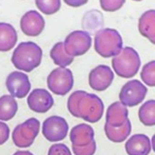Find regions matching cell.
Here are the masks:
<instances>
[{
    "mask_svg": "<svg viewBox=\"0 0 155 155\" xmlns=\"http://www.w3.org/2000/svg\"><path fill=\"white\" fill-rule=\"evenodd\" d=\"M47 85L50 91L58 96H65L73 87V74L68 68L58 67L49 73Z\"/></svg>",
    "mask_w": 155,
    "mask_h": 155,
    "instance_id": "6",
    "label": "cell"
},
{
    "mask_svg": "<svg viewBox=\"0 0 155 155\" xmlns=\"http://www.w3.org/2000/svg\"><path fill=\"white\" fill-rule=\"evenodd\" d=\"M18 110V103L11 95L0 97V121H9L14 118Z\"/></svg>",
    "mask_w": 155,
    "mask_h": 155,
    "instance_id": "19",
    "label": "cell"
},
{
    "mask_svg": "<svg viewBox=\"0 0 155 155\" xmlns=\"http://www.w3.org/2000/svg\"><path fill=\"white\" fill-rule=\"evenodd\" d=\"M135 1H140V0H135Z\"/></svg>",
    "mask_w": 155,
    "mask_h": 155,
    "instance_id": "34",
    "label": "cell"
},
{
    "mask_svg": "<svg viewBox=\"0 0 155 155\" xmlns=\"http://www.w3.org/2000/svg\"><path fill=\"white\" fill-rule=\"evenodd\" d=\"M148 88L139 80H131L122 86L119 93V100L124 106L133 107L144 100Z\"/></svg>",
    "mask_w": 155,
    "mask_h": 155,
    "instance_id": "8",
    "label": "cell"
},
{
    "mask_svg": "<svg viewBox=\"0 0 155 155\" xmlns=\"http://www.w3.org/2000/svg\"><path fill=\"white\" fill-rule=\"evenodd\" d=\"M151 148H152L153 151L155 152V134L152 136V138H151Z\"/></svg>",
    "mask_w": 155,
    "mask_h": 155,
    "instance_id": "33",
    "label": "cell"
},
{
    "mask_svg": "<svg viewBox=\"0 0 155 155\" xmlns=\"http://www.w3.org/2000/svg\"><path fill=\"white\" fill-rule=\"evenodd\" d=\"M43 51L37 44L33 41H22L14 49L12 63L18 70L30 72L41 65Z\"/></svg>",
    "mask_w": 155,
    "mask_h": 155,
    "instance_id": "1",
    "label": "cell"
},
{
    "mask_svg": "<svg viewBox=\"0 0 155 155\" xmlns=\"http://www.w3.org/2000/svg\"><path fill=\"white\" fill-rule=\"evenodd\" d=\"M48 155H71V151L64 143H54L49 148Z\"/></svg>",
    "mask_w": 155,
    "mask_h": 155,
    "instance_id": "29",
    "label": "cell"
},
{
    "mask_svg": "<svg viewBox=\"0 0 155 155\" xmlns=\"http://www.w3.org/2000/svg\"><path fill=\"white\" fill-rule=\"evenodd\" d=\"M50 56H51L54 64L63 67V68H66V66H69L74 58L65 51L63 41H58V43L54 44V46L51 48V51H50Z\"/></svg>",
    "mask_w": 155,
    "mask_h": 155,
    "instance_id": "21",
    "label": "cell"
},
{
    "mask_svg": "<svg viewBox=\"0 0 155 155\" xmlns=\"http://www.w3.org/2000/svg\"><path fill=\"white\" fill-rule=\"evenodd\" d=\"M35 5L44 14L51 15L60 10L61 0H35Z\"/></svg>",
    "mask_w": 155,
    "mask_h": 155,
    "instance_id": "25",
    "label": "cell"
},
{
    "mask_svg": "<svg viewBox=\"0 0 155 155\" xmlns=\"http://www.w3.org/2000/svg\"><path fill=\"white\" fill-rule=\"evenodd\" d=\"M45 28V19L37 11L31 10L25 13L20 19V29L28 36H37Z\"/></svg>",
    "mask_w": 155,
    "mask_h": 155,
    "instance_id": "13",
    "label": "cell"
},
{
    "mask_svg": "<svg viewBox=\"0 0 155 155\" xmlns=\"http://www.w3.org/2000/svg\"><path fill=\"white\" fill-rule=\"evenodd\" d=\"M91 46V36L88 32L75 30L69 33L64 41L65 51L70 56L83 55L89 50Z\"/></svg>",
    "mask_w": 155,
    "mask_h": 155,
    "instance_id": "7",
    "label": "cell"
},
{
    "mask_svg": "<svg viewBox=\"0 0 155 155\" xmlns=\"http://www.w3.org/2000/svg\"><path fill=\"white\" fill-rule=\"evenodd\" d=\"M102 25H103V17L101 12L97 10H91L85 13L83 17V27L89 32H95L97 30L99 31Z\"/></svg>",
    "mask_w": 155,
    "mask_h": 155,
    "instance_id": "23",
    "label": "cell"
},
{
    "mask_svg": "<svg viewBox=\"0 0 155 155\" xmlns=\"http://www.w3.org/2000/svg\"><path fill=\"white\" fill-rule=\"evenodd\" d=\"M106 124L113 127H120L129 120V110L121 102L112 103L106 110Z\"/></svg>",
    "mask_w": 155,
    "mask_h": 155,
    "instance_id": "14",
    "label": "cell"
},
{
    "mask_svg": "<svg viewBox=\"0 0 155 155\" xmlns=\"http://www.w3.org/2000/svg\"><path fill=\"white\" fill-rule=\"evenodd\" d=\"M140 77L146 85L150 87L155 86V61H151L143 65Z\"/></svg>",
    "mask_w": 155,
    "mask_h": 155,
    "instance_id": "24",
    "label": "cell"
},
{
    "mask_svg": "<svg viewBox=\"0 0 155 155\" xmlns=\"http://www.w3.org/2000/svg\"><path fill=\"white\" fill-rule=\"evenodd\" d=\"M88 0H64V2L66 5H70V7L73 8H78V7H81V5H85Z\"/></svg>",
    "mask_w": 155,
    "mask_h": 155,
    "instance_id": "31",
    "label": "cell"
},
{
    "mask_svg": "<svg viewBox=\"0 0 155 155\" xmlns=\"http://www.w3.org/2000/svg\"><path fill=\"white\" fill-rule=\"evenodd\" d=\"M13 155H33V153H31L30 151H17Z\"/></svg>",
    "mask_w": 155,
    "mask_h": 155,
    "instance_id": "32",
    "label": "cell"
},
{
    "mask_svg": "<svg viewBox=\"0 0 155 155\" xmlns=\"http://www.w3.org/2000/svg\"><path fill=\"white\" fill-rule=\"evenodd\" d=\"M132 131V124L131 121L127 120L122 127H113L110 125L106 124L104 125V132H105V135L110 141L116 142V143H119V142L124 141L125 139H127L131 134Z\"/></svg>",
    "mask_w": 155,
    "mask_h": 155,
    "instance_id": "20",
    "label": "cell"
},
{
    "mask_svg": "<svg viewBox=\"0 0 155 155\" xmlns=\"http://www.w3.org/2000/svg\"><path fill=\"white\" fill-rule=\"evenodd\" d=\"M17 41V32L12 25L0 22V51L7 52L13 49Z\"/></svg>",
    "mask_w": 155,
    "mask_h": 155,
    "instance_id": "18",
    "label": "cell"
},
{
    "mask_svg": "<svg viewBox=\"0 0 155 155\" xmlns=\"http://www.w3.org/2000/svg\"><path fill=\"white\" fill-rule=\"evenodd\" d=\"M27 103L32 112L37 114H45L51 110L54 104V100L48 91L44 88H35L29 94Z\"/></svg>",
    "mask_w": 155,
    "mask_h": 155,
    "instance_id": "11",
    "label": "cell"
},
{
    "mask_svg": "<svg viewBox=\"0 0 155 155\" xmlns=\"http://www.w3.org/2000/svg\"><path fill=\"white\" fill-rule=\"evenodd\" d=\"M69 125L61 116H50L43 122L41 132L48 141L56 142L63 140L67 136Z\"/></svg>",
    "mask_w": 155,
    "mask_h": 155,
    "instance_id": "9",
    "label": "cell"
},
{
    "mask_svg": "<svg viewBox=\"0 0 155 155\" xmlns=\"http://www.w3.org/2000/svg\"><path fill=\"white\" fill-rule=\"evenodd\" d=\"M138 30L142 36L155 44V10L146 11L138 20Z\"/></svg>",
    "mask_w": 155,
    "mask_h": 155,
    "instance_id": "17",
    "label": "cell"
},
{
    "mask_svg": "<svg viewBox=\"0 0 155 155\" xmlns=\"http://www.w3.org/2000/svg\"><path fill=\"white\" fill-rule=\"evenodd\" d=\"M82 93H83V91H73V93L69 96L68 101H67V108H68L69 113H70L73 117H77V118H78L77 105H78V102H79V99H80Z\"/></svg>",
    "mask_w": 155,
    "mask_h": 155,
    "instance_id": "27",
    "label": "cell"
},
{
    "mask_svg": "<svg viewBox=\"0 0 155 155\" xmlns=\"http://www.w3.org/2000/svg\"><path fill=\"white\" fill-rule=\"evenodd\" d=\"M10 137V127L5 122L0 121V146L8 141Z\"/></svg>",
    "mask_w": 155,
    "mask_h": 155,
    "instance_id": "30",
    "label": "cell"
},
{
    "mask_svg": "<svg viewBox=\"0 0 155 155\" xmlns=\"http://www.w3.org/2000/svg\"><path fill=\"white\" fill-rule=\"evenodd\" d=\"M140 64L141 61L139 54L132 47L122 48L120 53L114 56L112 60V66L115 73L124 79L133 78L139 70Z\"/></svg>",
    "mask_w": 155,
    "mask_h": 155,
    "instance_id": "3",
    "label": "cell"
},
{
    "mask_svg": "<svg viewBox=\"0 0 155 155\" xmlns=\"http://www.w3.org/2000/svg\"><path fill=\"white\" fill-rule=\"evenodd\" d=\"M41 123L36 118H29L25 122L16 125L12 133V139L18 148H29L33 144L39 133Z\"/></svg>",
    "mask_w": 155,
    "mask_h": 155,
    "instance_id": "5",
    "label": "cell"
},
{
    "mask_svg": "<svg viewBox=\"0 0 155 155\" xmlns=\"http://www.w3.org/2000/svg\"><path fill=\"white\" fill-rule=\"evenodd\" d=\"M104 113V104L101 98L95 94L83 91L77 105L78 118L83 119L88 123H96L102 118Z\"/></svg>",
    "mask_w": 155,
    "mask_h": 155,
    "instance_id": "4",
    "label": "cell"
},
{
    "mask_svg": "<svg viewBox=\"0 0 155 155\" xmlns=\"http://www.w3.org/2000/svg\"><path fill=\"white\" fill-rule=\"evenodd\" d=\"M69 137L72 146H87L95 140V131L88 123H80L71 129Z\"/></svg>",
    "mask_w": 155,
    "mask_h": 155,
    "instance_id": "16",
    "label": "cell"
},
{
    "mask_svg": "<svg viewBox=\"0 0 155 155\" xmlns=\"http://www.w3.org/2000/svg\"><path fill=\"white\" fill-rule=\"evenodd\" d=\"M125 151L129 155H149L151 152V140L144 134H135L127 138Z\"/></svg>",
    "mask_w": 155,
    "mask_h": 155,
    "instance_id": "15",
    "label": "cell"
},
{
    "mask_svg": "<svg viewBox=\"0 0 155 155\" xmlns=\"http://www.w3.org/2000/svg\"><path fill=\"white\" fill-rule=\"evenodd\" d=\"M71 149H72V152L74 155H94L96 153V150H97V143L94 140V141H91L87 146H72Z\"/></svg>",
    "mask_w": 155,
    "mask_h": 155,
    "instance_id": "26",
    "label": "cell"
},
{
    "mask_svg": "<svg viewBox=\"0 0 155 155\" xmlns=\"http://www.w3.org/2000/svg\"><path fill=\"white\" fill-rule=\"evenodd\" d=\"M114 80V72L106 65H99L91 69L88 75L89 86L97 91H103L110 86Z\"/></svg>",
    "mask_w": 155,
    "mask_h": 155,
    "instance_id": "12",
    "label": "cell"
},
{
    "mask_svg": "<svg viewBox=\"0 0 155 155\" xmlns=\"http://www.w3.org/2000/svg\"><path fill=\"white\" fill-rule=\"evenodd\" d=\"M125 0H100V5L106 12H114L121 9Z\"/></svg>",
    "mask_w": 155,
    "mask_h": 155,
    "instance_id": "28",
    "label": "cell"
},
{
    "mask_svg": "<svg viewBox=\"0 0 155 155\" xmlns=\"http://www.w3.org/2000/svg\"><path fill=\"white\" fill-rule=\"evenodd\" d=\"M138 118L143 125H155V100H148L141 104L138 110Z\"/></svg>",
    "mask_w": 155,
    "mask_h": 155,
    "instance_id": "22",
    "label": "cell"
},
{
    "mask_svg": "<svg viewBox=\"0 0 155 155\" xmlns=\"http://www.w3.org/2000/svg\"><path fill=\"white\" fill-rule=\"evenodd\" d=\"M123 41L116 29L103 28L96 32L95 50L103 58H114L122 50Z\"/></svg>",
    "mask_w": 155,
    "mask_h": 155,
    "instance_id": "2",
    "label": "cell"
},
{
    "mask_svg": "<svg viewBox=\"0 0 155 155\" xmlns=\"http://www.w3.org/2000/svg\"><path fill=\"white\" fill-rule=\"evenodd\" d=\"M5 86L12 97L22 99L30 93L31 83L29 77L25 72L13 71L7 77Z\"/></svg>",
    "mask_w": 155,
    "mask_h": 155,
    "instance_id": "10",
    "label": "cell"
}]
</instances>
